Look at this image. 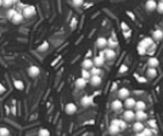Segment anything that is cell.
Here are the masks:
<instances>
[{"instance_id": "1", "label": "cell", "mask_w": 163, "mask_h": 136, "mask_svg": "<svg viewBox=\"0 0 163 136\" xmlns=\"http://www.w3.org/2000/svg\"><path fill=\"white\" fill-rule=\"evenodd\" d=\"M100 56H104L105 60H108V61H112L116 58V51L112 50V49H105V50H101L100 52Z\"/></svg>"}, {"instance_id": "2", "label": "cell", "mask_w": 163, "mask_h": 136, "mask_svg": "<svg viewBox=\"0 0 163 136\" xmlns=\"http://www.w3.org/2000/svg\"><path fill=\"white\" fill-rule=\"evenodd\" d=\"M36 8L34 6H32V5H27L24 9H22V15H23V17H26V18H29V17H33L36 15Z\"/></svg>"}, {"instance_id": "3", "label": "cell", "mask_w": 163, "mask_h": 136, "mask_svg": "<svg viewBox=\"0 0 163 136\" xmlns=\"http://www.w3.org/2000/svg\"><path fill=\"white\" fill-rule=\"evenodd\" d=\"M130 97V91H129V89H127V87H121V89L118 90V100H127Z\"/></svg>"}, {"instance_id": "4", "label": "cell", "mask_w": 163, "mask_h": 136, "mask_svg": "<svg viewBox=\"0 0 163 136\" xmlns=\"http://www.w3.org/2000/svg\"><path fill=\"white\" fill-rule=\"evenodd\" d=\"M94 67H95V65H94V61L91 58H84V61L82 62V69L90 71Z\"/></svg>"}, {"instance_id": "5", "label": "cell", "mask_w": 163, "mask_h": 136, "mask_svg": "<svg viewBox=\"0 0 163 136\" xmlns=\"http://www.w3.org/2000/svg\"><path fill=\"white\" fill-rule=\"evenodd\" d=\"M123 120L124 121H127V123H129V121H133L134 119H135V113H134V111H130V110H127L124 113H123Z\"/></svg>"}, {"instance_id": "6", "label": "cell", "mask_w": 163, "mask_h": 136, "mask_svg": "<svg viewBox=\"0 0 163 136\" xmlns=\"http://www.w3.org/2000/svg\"><path fill=\"white\" fill-rule=\"evenodd\" d=\"M96 46H98V47H100V49L105 50L106 47L108 46V39L104 38V37L98 38V39H96Z\"/></svg>"}, {"instance_id": "7", "label": "cell", "mask_w": 163, "mask_h": 136, "mask_svg": "<svg viewBox=\"0 0 163 136\" xmlns=\"http://www.w3.org/2000/svg\"><path fill=\"white\" fill-rule=\"evenodd\" d=\"M135 105H137V101H135L134 97H129L124 101V107L127 108V110H130L133 111L134 108H135Z\"/></svg>"}, {"instance_id": "8", "label": "cell", "mask_w": 163, "mask_h": 136, "mask_svg": "<svg viewBox=\"0 0 163 136\" xmlns=\"http://www.w3.org/2000/svg\"><path fill=\"white\" fill-rule=\"evenodd\" d=\"M65 112L67 114H74L77 112V106L76 103H73V102H70V103H67L66 107H65Z\"/></svg>"}, {"instance_id": "9", "label": "cell", "mask_w": 163, "mask_h": 136, "mask_svg": "<svg viewBox=\"0 0 163 136\" xmlns=\"http://www.w3.org/2000/svg\"><path fill=\"white\" fill-rule=\"evenodd\" d=\"M111 108L114 112H119L122 108H123V102H122L121 100H114L111 103Z\"/></svg>"}, {"instance_id": "10", "label": "cell", "mask_w": 163, "mask_h": 136, "mask_svg": "<svg viewBox=\"0 0 163 136\" xmlns=\"http://www.w3.org/2000/svg\"><path fill=\"white\" fill-rule=\"evenodd\" d=\"M147 66H148V68H157V67L160 66L158 58H157V57H153V56L148 57V60H147Z\"/></svg>"}, {"instance_id": "11", "label": "cell", "mask_w": 163, "mask_h": 136, "mask_svg": "<svg viewBox=\"0 0 163 136\" xmlns=\"http://www.w3.org/2000/svg\"><path fill=\"white\" fill-rule=\"evenodd\" d=\"M147 119V113L144 111H140V112H135V120L137 121H141L144 123V120Z\"/></svg>"}, {"instance_id": "12", "label": "cell", "mask_w": 163, "mask_h": 136, "mask_svg": "<svg viewBox=\"0 0 163 136\" xmlns=\"http://www.w3.org/2000/svg\"><path fill=\"white\" fill-rule=\"evenodd\" d=\"M145 9L150 12L157 10V3H156L155 0H148V1H146V4H145Z\"/></svg>"}, {"instance_id": "13", "label": "cell", "mask_w": 163, "mask_h": 136, "mask_svg": "<svg viewBox=\"0 0 163 136\" xmlns=\"http://www.w3.org/2000/svg\"><path fill=\"white\" fill-rule=\"evenodd\" d=\"M144 129H145L144 123H141V121H135L134 125H133V130H134V133H135V134L142 133V131H144Z\"/></svg>"}, {"instance_id": "14", "label": "cell", "mask_w": 163, "mask_h": 136, "mask_svg": "<svg viewBox=\"0 0 163 136\" xmlns=\"http://www.w3.org/2000/svg\"><path fill=\"white\" fill-rule=\"evenodd\" d=\"M94 65H95V67H98V68H100V67H102L104 65H105V57L104 56H95L94 57Z\"/></svg>"}, {"instance_id": "15", "label": "cell", "mask_w": 163, "mask_h": 136, "mask_svg": "<svg viewBox=\"0 0 163 136\" xmlns=\"http://www.w3.org/2000/svg\"><path fill=\"white\" fill-rule=\"evenodd\" d=\"M140 43H141L142 45H144V46H146L147 49H148V47H151L152 45H155V40L152 39V37H146V38L142 39Z\"/></svg>"}, {"instance_id": "16", "label": "cell", "mask_w": 163, "mask_h": 136, "mask_svg": "<svg viewBox=\"0 0 163 136\" xmlns=\"http://www.w3.org/2000/svg\"><path fill=\"white\" fill-rule=\"evenodd\" d=\"M93 103V96H83L80 100V105L83 107H89Z\"/></svg>"}, {"instance_id": "17", "label": "cell", "mask_w": 163, "mask_h": 136, "mask_svg": "<svg viewBox=\"0 0 163 136\" xmlns=\"http://www.w3.org/2000/svg\"><path fill=\"white\" fill-rule=\"evenodd\" d=\"M152 39L156 40V42H161L163 39V32L161 29H155L152 32Z\"/></svg>"}, {"instance_id": "18", "label": "cell", "mask_w": 163, "mask_h": 136, "mask_svg": "<svg viewBox=\"0 0 163 136\" xmlns=\"http://www.w3.org/2000/svg\"><path fill=\"white\" fill-rule=\"evenodd\" d=\"M39 73H40V69H39V67H37V66H31L28 68V74L31 77H38Z\"/></svg>"}, {"instance_id": "19", "label": "cell", "mask_w": 163, "mask_h": 136, "mask_svg": "<svg viewBox=\"0 0 163 136\" xmlns=\"http://www.w3.org/2000/svg\"><path fill=\"white\" fill-rule=\"evenodd\" d=\"M157 69L156 68H147V71H146V77L148 78V79H153V78H156L157 77Z\"/></svg>"}, {"instance_id": "20", "label": "cell", "mask_w": 163, "mask_h": 136, "mask_svg": "<svg viewBox=\"0 0 163 136\" xmlns=\"http://www.w3.org/2000/svg\"><path fill=\"white\" fill-rule=\"evenodd\" d=\"M23 18H24V17H23L22 13H21V12H17L16 15H15V17H13L11 21H12L13 24H20V23L23 22Z\"/></svg>"}, {"instance_id": "21", "label": "cell", "mask_w": 163, "mask_h": 136, "mask_svg": "<svg viewBox=\"0 0 163 136\" xmlns=\"http://www.w3.org/2000/svg\"><path fill=\"white\" fill-rule=\"evenodd\" d=\"M135 112H140V111H144L146 110V103L144 101H137V105H135Z\"/></svg>"}, {"instance_id": "22", "label": "cell", "mask_w": 163, "mask_h": 136, "mask_svg": "<svg viewBox=\"0 0 163 136\" xmlns=\"http://www.w3.org/2000/svg\"><path fill=\"white\" fill-rule=\"evenodd\" d=\"M119 131H121V129H119V126H117V125L110 124V126H108V133H110L111 135H113V136H116L117 134H119Z\"/></svg>"}, {"instance_id": "23", "label": "cell", "mask_w": 163, "mask_h": 136, "mask_svg": "<svg viewBox=\"0 0 163 136\" xmlns=\"http://www.w3.org/2000/svg\"><path fill=\"white\" fill-rule=\"evenodd\" d=\"M89 81H90V84H91L93 86H99L102 80H101V77H100V76H95V77H91V79H90Z\"/></svg>"}, {"instance_id": "24", "label": "cell", "mask_w": 163, "mask_h": 136, "mask_svg": "<svg viewBox=\"0 0 163 136\" xmlns=\"http://www.w3.org/2000/svg\"><path fill=\"white\" fill-rule=\"evenodd\" d=\"M85 85H86V80L85 79H83L82 77L76 79V87H78V89H83V87H85Z\"/></svg>"}, {"instance_id": "25", "label": "cell", "mask_w": 163, "mask_h": 136, "mask_svg": "<svg viewBox=\"0 0 163 136\" xmlns=\"http://www.w3.org/2000/svg\"><path fill=\"white\" fill-rule=\"evenodd\" d=\"M91 73H90V71H86V69H82V78L83 79H85L86 81L88 80H90L91 79Z\"/></svg>"}, {"instance_id": "26", "label": "cell", "mask_w": 163, "mask_h": 136, "mask_svg": "<svg viewBox=\"0 0 163 136\" xmlns=\"http://www.w3.org/2000/svg\"><path fill=\"white\" fill-rule=\"evenodd\" d=\"M108 46H110V49H114V47L118 46V42L116 40V38H110L108 39Z\"/></svg>"}, {"instance_id": "27", "label": "cell", "mask_w": 163, "mask_h": 136, "mask_svg": "<svg viewBox=\"0 0 163 136\" xmlns=\"http://www.w3.org/2000/svg\"><path fill=\"white\" fill-rule=\"evenodd\" d=\"M138 52H139V55H145V53H147V47L146 46H144L141 43H139V45H138Z\"/></svg>"}, {"instance_id": "28", "label": "cell", "mask_w": 163, "mask_h": 136, "mask_svg": "<svg viewBox=\"0 0 163 136\" xmlns=\"http://www.w3.org/2000/svg\"><path fill=\"white\" fill-rule=\"evenodd\" d=\"M155 133H156V130H153V129H151V128H145L144 131H142L144 136H153Z\"/></svg>"}, {"instance_id": "29", "label": "cell", "mask_w": 163, "mask_h": 136, "mask_svg": "<svg viewBox=\"0 0 163 136\" xmlns=\"http://www.w3.org/2000/svg\"><path fill=\"white\" fill-rule=\"evenodd\" d=\"M13 85H15V87L18 89V90H23V87H24V84L22 83L21 80H15L13 81Z\"/></svg>"}, {"instance_id": "30", "label": "cell", "mask_w": 163, "mask_h": 136, "mask_svg": "<svg viewBox=\"0 0 163 136\" xmlns=\"http://www.w3.org/2000/svg\"><path fill=\"white\" fill-rule=\"evenodd\" d=\"M9 135H10V130L8 128H5V126L0 128V136H9Z\"/></svg>"}, {"instance_id": "31", "label": "cell", "mask_w": 163, "mask_h": 136, "mask_svg": "<svg viewBox=\"0 0 163 136\" xmlns=\"http://www.w3.org/2000/svg\"><path fill=\"white\" fill-rule=\"evenodd\" d=\"M38 136H50V131L47 130V129H45V128H42L39 130V133H38Z\"/></svg>"}, {"instance_id": "32", "label": "cell", "mask_w": 163, "mask_h": 136, "mask_svg": "<svg viewBox=\"0 0 163 136\" xmlns=\"http://www.w3.org/2000/svg\"><path fill=\"white\" fill-rule=\"evenodd\" d=\"M13 4H15V1H12V0H4V1H3V6H5L8 10L11 9V6Z\"/></svg>"}, {"instance_id": "33", "label": "cell", "mask_w": 163, "mask_h": 136, "mask_svg": "<svg viewBox=\"0 0 163 136\" xmlns=\"http://www.w3.org/2000/svg\"><path fill=\"white\" fill-rule=\"evenodd\" d=\"M90 73H91L93 77L100 76V74H101V69H100V68H98V67H94V68H91V69H90Z\"/></svg>"}, {"instance_id": "34", "label": "cell", "mask_w": 163, "mask_h": 136, "mask_svg": "<svg viewBox=\"0 0 163 136\" xmlns=\"http://www.w3.org/2000/svg\"><path fill=\"white\" fill-rule=\"evenodd\" d=\"M16 13H17V10H15V9H9V10H8V13H6V15H8V17H9L10 19H12L13 17H15Z\"/></svg>"}, {"instance_id": "35", "label": "cell", "mask_w": 163, "mask_h": 136, "mask_svg": "<svg viewBox=\"0 0 163 136\" xmlns=\"http://www.w3.org/2000/svg\"><path fill=\"white\" fill-rule=\"evenodd\" d=\"M147 123H148V126H150L151 129H157V120L156 119H150Z\"/></svg>"}, {"instance_id": "36", "label": "cell", "mask_w": 163, "mask_h": 136, "mask_svg": "<svg viewBox=\"0 0 163 136\" xmlns=\"http://www.w3.org/2000/svg\"><path fill=\"white\" fill-rule=\"evenodd\" d=\"M121 28H122V31H123V33L130 32V28H129V26H128L125 22H122V23H121Z\"/></svg>"}, {"instance_id": "37", "label": "cell", "mask_w": 163, "mask_h": 136, "mask_svg": "<svg viewBox=\"0 0 163 136\" xmlns=\"http://www.w3.org/2000/svg\"><path fill=\"white\" fill-rule=\"evenodd\" d=\"M72 5L76 6V8H79V6L84 5V3H83V0H73V1H72Z\"/></svg>"}, {"instance_id": "38", "label": "cell", "mask_w": 163, "mask_h": 136, "mask_svg": "<svg viewBox=\"0 0 163 136\" xmlns=\"http://www.w3.org/2000/svg\"><path fill=\"white\" fill-rule=\"evenodd\" d=\"M156 11L163 15V0H162V1H160V3H157V10H156Z\"/></svg>"}, {"instance_id": "39", "label": "cell", "mask_w": 163, "mask_h": 136, "mask_svg": "<svg viewBox=\"0 0 163 136\" xmlns=\"http://www.w3.org/2000/svg\"><path fill=\"white\" fill-rule=\"evenodd\" d=\"M47 47H49V44L45 42V43H43V45H40L38 47V51H45V50H47Z\"/></svg>"}, {"instance_id": "40", "label": "cell", "mask_w": 163, "mask_h": 136, "mask_svg": "<svg viewBox=\"0 0 163 136\" xmlns=\"http://www.w3.org/2000/svg\"><path fill=\"white\" fill-rule=\"evenodd\" d=\"M125 128H127V121H124L123 119H121V121H119V129H121V131L124 130Z\"/></svg>"}, {"instance_id": "41", "label": "cell", "mask_w": 163, "mask_h": 136, "mask_svg": "<svg viewBox=\"0 0 163 136\" xmlns=\"http://www.w3.org/2000/svg\"><path fill=\"white\" fill-rule=\"evenodd\" d=\"M128 71V67L125 65H122L121 68H119V73H123V72H127Z\"/></svg>"}, {"instance_id": "42", "label": "cell", "mask_w": 163, "mask_h": 136, "mask_svg": "<svg viewBox=\"0 0 163 136\" xmlns=\"http://www.w3.org/2000/svg\"><path fill=\"white\" fill-rule=\"evenodd\" d=\"M137 79H138V81H140V83H146V81H147L146 78H144V77H139V76H137Z\"/></svg>"}, {"instance_id": "43", "label": "cell", "mask_w": 163, "mask_h": 136, "mask_svg": "<svg viewBox=\"0 0 163 136\" xmlns=\"http://www.w3.org/2000/svg\"><path fill=\"white\" fill-rule=\"evenodd\" d=\"M119 121H121V119H112V120H111V124L119 126Z\"/></svg>"}, {"instance_id": "44", "label": "cell", "mask_w": 163, "mask_h": 136, "mask_svg": "<svg viewBox=\"0 0 163 136\" xmlns=\"http://www.w3.org/2000/svg\"><path fill=\"white\" fill-rule=\"evenodd\" d=\"M71 27H72V29H74L77 27V19L76 18H73V21H72V23H71Z\"/></svg>"}, {"instance_id": "45", "label": "cell", "mask_w": 163, "mask_h": 136, "mask_svg": "<svg viewBox=\"0 0 163 136\" xmlns=\"http://www.w3.org/2000/svg\"><path fill=\"white\" fill-rule=\"evenodd\" d=\"M127 15H128V16H130V17L133 18V21L135 19V15H134V13H133L132 11H127Z\"/></svg>"}, {"instance_id": "46", "label": "cell", "mask_w": 163, "mask_h": 136, "mask_svg": "<svg viewBox=\"0 0 163 136\" xmlns=\"http://www.w3.org/2000/svg\"><path fill=\"white\" fill-rule=\"evenodd\" d=\"M6 91V89H5V86L3 85V84H0V94H4Z\"/></svg>"}, {"instance_id": "47", "label": "cell", "mask_w": 163, "mask_h": 136, "mask_svg": "<svg viewBox=\"0 0 163 136\" xmlns=\"http://www.w3.org/2000/svg\"><path fill=\"white\" fill-rule=\"evenodd\" d=\"M117 89V84H113V87H112V90H116Z\"/></svg>"}, {"instance_id": "48", "label": "cell", "mask_w": 163, "mask_h": 136, "mask_svg": "<svg viewBox=\"0 0 163 136\" xmlns=\"http://www.w3.org/2000/svg\"><path fill=\"white\" fill-rule=\"evenodd\" d=\"M135 136H144V134H142V133H139V134H137Z\"/></svg>"}, {"instance_id": "49", "label": "cell", "mask_w": 163, "mask_h": 136, "mask_svg": "<svg viewBox=\"0 0 163 136\" xmlns=\"http://www.w3.org/2000/svg\"><path fill=\"white\" fill-rule=\"evenodd\" d=\"M3 5V1H1V0H0V6H1Z\"/></svg>"}]
</instances>
